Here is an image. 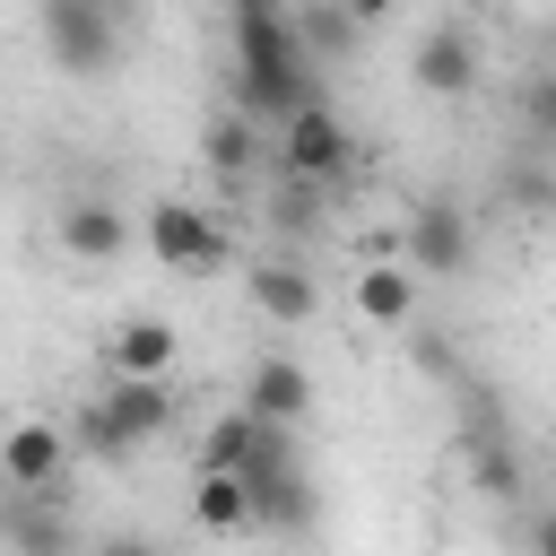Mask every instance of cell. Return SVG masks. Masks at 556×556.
Returning a JSON list of instances; mask_svg holds the SVG:
<instances>
[{
  "label": "cell",
  "instance_id": "obj_16",
  "mask_svg": "<svg viewBox=\"0 0 556 556\" xmlns=\"http://www.w3.org/2000/svg\"><path fill=\"white\" fill-rule=\"evenodd\" d=\"M191 521H200V530H252V495H243V478H208V469H200V486H191Z\"/></svg>",
  "mask_w": 556,
  "mask_h": 556
},
{
  "label": "cell",
  "instance_id": "obj_15",
  "mask_svg": "<svg viewBox=\"0 0 556 556\" xmlns=\"http://www.w3.org/2000/svg\"><path fill=\"white\" fill-rule=\"evenodd\" d=\"M9 539H17V556H70V513H43V495H17Z\"/></svg>",
  "mask_w": 556,
  "mask_h": 556
},
{
  "label": "cell",
  "instance_id": "obj_9",
  "mask_svg": "<svg viewBox=\"0 0 556 556\" xmlns=\"http://www.w3.org/2000/svg\"><path fill=\"white\" fill-rule=\"evenodd\" d=\"M174 321H156V313H130L113 339H104V365H113V382H165V365H174Z\"/></svg>",
  "mask_w": 556,
  "mask_h": 556
},
{
  "label": "cell",
  "instance_id": "obj_7",
  "mask_svg": "<svg viewBox=\"0 0 556 556\" xmlns=\"http://www.w3.org/2000/svg\"><path fill=\"white\" fill-rule=\"evenodd\" d=\"M408 269L417 278H452V269H469V208L460 200H417L408 208Z\"/></svg>",
  "mask_w": 556,
  "mask_h": 556
},
{
  "label": "cell",
  "instance_id": "obj_19",
  "mask_svg": "<svg viewBox=\"0 0 556 556\" xmlns=\"http://www.w3.org/2000/svg\"><path fill=\"white\" fill-rule=\"evenodd\" d=\"M504 200H513L521 217H556V156H521V165L504 174Z\"/></svg>",
  "mask_w": 556,
  "mask_h": 556
},
{
  "label": "cell",
  "instance_id": "obj_23",
  "mask_svg": "<svg viewBox=\"0 0 556 556\" xmlns=\"http://www.w3.org/2000/svg\"><path fill=\"white\" fill-rule=\"evenodd\" d=\"M539 556H556V513H547V521H539Z\"/></svg>",
  "mask_w": 556,
  "mask_h": 556
},
{
  "label": "cell",
  "instance_id": "obj_6",
  "mask_svg": "<svg viewBox=\"0 0 556 556\" xmlns=\"http://www.w3.org/2000/svg\"><path fill=\"white\" fill-rule=\"evenodd\" d=\"M148 252L165 269H217L226 261V235L200 200H148Z\"/></svg>",
  "mask_w": 556,
  "mask_h": 556
},
{
  "label": "cell",
  "instance_id": "obj_22",
  "mask_svg": "<svg viewBox=\"0 0 556 556\" xmlns=\"http://www.w3.org/2000/svg\"><path fill=\"white\" fill-rule=\"evenodd\" d=\"M96 556H156V547H148V539H104Z\"/></svg>",
  "mask_w": 556,
  "mask_h": 556
},
{
  "label": "cell",
  "instance_id": "obj_4",
  "mask_svg": "<svg viewBox=\"0 0 556 556\" xmlns=\"http://www.w3.org/2000/svg\"><path fill=\"white\" fill-rule=\"evenodd\" d=\"M348 165H356V139H348V122H339L330 104H313V113H295V122L278 130V174H287V182L321 191V182H348Z\"/></svg>",
  "mask_w": 556,
  "mask_h": 556
},
{
  "label": "cell",
  "instance_id": "obj_14",
  "mask_svg": "<svg viewBox=\"0 0 556 556\" xmlns=\"http://www.w3.org/2000/svg\"><path fill=\"white\" fill-rule=\"evenodd\" d=\"M252 304H261L278 330H295V321H313V278H304L295 261H261V269H252Z\"/></svg>",
  "mask_w": 556,
  "mask_h": 556
},
{
  "label": "cell",
  "instance_id": "obj_20",
  "mask_svg": "<svg viewBox=\"0 0 556 556\" xmlns=\"http://www.w3.org/2000/svg\"><path fill=\"white\" fill-rule=\"evenodd\" d=\"M521 130L539 156H556V70H530L521 78Z\"/></svg>",
  "mask_w": 556,
  "mask_h": 556
},
{
  "label": "cell",
  "instance_id": "obj_13",
  "mask_svg": "<svg viewBox=\"0 0 556 556\" xmlns=\"http://www.w3.org/2000/svg\"><path fill=\"white\" fill-rule=\"evenodd\" d=\"M122 243H130V217L113 200H70L61 208V252L70 261H113Z\"/></svg>",
  "mask_w": 556,
  "mask_h": 556
},
{
  "label": "cell",
  "instance_id": "obj_10",
  "mask_svg": "<svg viewBox=\"0 0 556 556\" xmlns=\"http://www.w3.org/2000/svg\"><path fill=\"white\" fill-rule=\"evenodd\" d=\"M313 408V374L295 365V356H261L252 365V382H243V417H261V426H287L295 434V417Z\"/></svg>",
  "mask_w": 556,
  "mask_h": 556
},
{
  "label": "cell",
  "instance_id": "obj_12",
  "mask_svg": "<svg viewBox=\"0 0 556 556\" xmlns=\"http://www.w3.org/2000/svg\"><path fill=\"white\" fill-rule=\"evenodd\" d=\"M469 478H478V495H495V504H513V495H521V460H513V443H504L495 400L469 417Z\"/></svg>",
  "mask_w": 556,
  "mask_h": 556
},
{
  "label": "cell",
  "instance_id": "obj_21",
  "mask_svg": "<svg viewBox=\"0 0 556 556\" xmlns=\"http://www.w3.org/2000/svg\"><path fill=\"white\" fill-rule=\"evenodd\" d=\"M269 217H278L287 235H313V217H321V191H304V182H278V200H269Z\"/></svg>",
  "mask_w": 556,
  "mask_h": 556
},
{
  "label": "cell",
  "instance_id": "obj_17",
  "mask_svg": "<svg viewBox=\"0 0 556 556\" xmlns=\"http://www.w3.org/2000/svg\"><path fill=\"white\" fill-rule=\"evenodd\" d=\"M295 26H304V52H313V70L365 35V17H356V9H295Z\"/></svg>",
  "mask_w": 556,
  "mask_h": 556
},
{
  "label": "cell",
  "instance_id": "obj_8",
  "mask_svg": "<svg viewBox=\"0 0 556 556\" xmlns=\"http://www.w3.org/2000/svg\"><path fill=\"white\" fill-rule=\"evenodd\" d=\"M61 469H70V434H61V426H43V417H26V426L0 443V478H9L17 495H52V486H61Z\"/></svg>",
  "mask_w": 556,
  "mask_h": 556
},
{
  "label": "cell",
  "instance_id": "obj_1",
  "mask_svg": "<svg viewBox=\"0 0 556 556\" xmlns=\"http://www.w3.org/2000/svg\"><path fill=\"white\" fill-rule=\"evenodd\" d=\"M226 35H235V113H243V122L287 130L295 113H313V104H321V87H313V52H304L295 9L235 0Z\"/></svg>",
  "mask_w": 556,
  "mask_h": 556
},
{
  "label": "cell",
  "instance_id": "obj_11",
  "mask_svg": "<svg viewBox=\"0 0 556 556\" xmlns=\"http://www.w3.org/2000/svg\"><path fill=\"white\" fill-rule=\"evenodd\" d=\"M356 313L374 321V330H408L417 321V269L408 261H374V269H356Z\"/></svg>",
  "mask_w": 556,
  "mask_h": 556
},
{
  "label": "cell",
  "instance_id": "obj_18",
  "mask_svg": "<svg viewBox=\"0 0 556 556\" xmlns=\"http://www.w3.org/2000/svg\"><path fill=\"white\" fill-rule=\"evenodd\" d=\"M252 156H261V122L217 113V122H208V165H217V174H252Z\"/></svg>",
  "mask_w": 556,
  "mask_h": 556
},
{
  "label": "cell",
  "instance_id": "obj_3",
  "mask_svg": "<svg viewBox=\"0 0 556 556\" xmlns=\"http://www.w3.org/2000/svg\"><path fill=\"white\" fill-rule=\"evenodd\" d=\"M35 35H43V52L61 70H104L113 43H122V17H113V0H43Z\"/></svg>",
  "mask_w": 556,
  "mask_h": 556
},
{
  "label": "cell",
  "instance_id": "obj_5",
  "mask_svg": "<svg viewBox=\"0 0 556 556\" xmlns=\"http://www.w3.org/2000/svg\"><path fill=\"white\" fill-rule=\"evenodd\" d=\"M478 26L469 17H434L426 35H417V52H408V78L426 87V96H469L478 87Z\"/></svg>",
  "mask_w": 556,
  "mask_h": 556
},
{
  "label": "cell",
  "instance_id": "obj_2",
  "mask_svg": "<svg viewBox=\"0 0 556 556\" xmlns=\"http://www.w3.org/2000/svg\"><path fill=\"white\" fill-rule=\"evenodd\" d=\"M165 426H174V391H165V382H113L104 400L78 408V443H87L96 460H122V452L156 443Z\"/></svg>",
  "mask_w": 556,
  "mask_h": 556
},
{
  "label": "cell",
  "instance_id": "obj_24",
  "mask_svg": "<svg viewBox=\"0 0 556 556\" xmlns=\"http://www.w3.org/2000/svg\"><path fill=\"white\" fill-rule=\"evenodd\" d=\"M547 70H556V26H547Z\"/></svg>",
  "mask_w": 556,
  "mask_h": 556
}]
</instances>
